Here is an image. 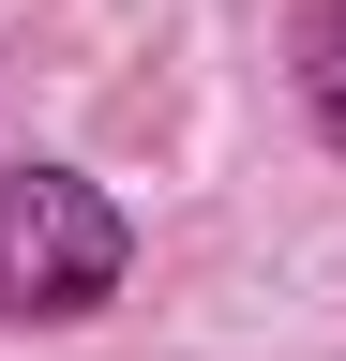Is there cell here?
<instances>
[{
    "mask_svg": "<svg viewBox=\"0 0 346 361\" xmlns=\"http://www.w3.org/2000/svg\"><path fill=\"white\" fill-rule=\"evenodd\" d=\"M301 106H316V135L346 151V0H316V16H301Z\"/></svg>",
    "mask_w": 346,
    "mask_h": 361,
    "instance_id": "obj_2",
    "label": "cell"
},
{
    "mask_svg": "<svg viewBox=\"0 0 346 361\" xmlns=\"http://www.w3.org/2000/svg\"><path fill=\"white\" fill-rule=\"evenodd\" d=\"M136 226H121L75 166H0V331H46V316L121 301Z\"/></svg>",
    "mask_w": 346,
    "mask_h": 361,
    "instance_id": "obj_1",
    "label": "cell"
}]
</instances>
